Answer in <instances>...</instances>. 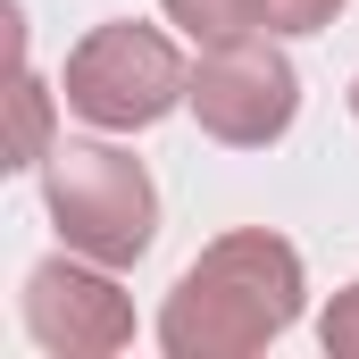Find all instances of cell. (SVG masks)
Wrapping results in <instances>:
<instances>
[{"instance_id":"obj_7","label":"cell","mask_w":359,"mask_h":359,"mask_svg":"<svg viewBox=\"0 0 359 359\" xmlns=\"http://www.w3.org/2000/svg\"><path fill=\"white\" fill-rule=\"evenodd\" d=\"M42 126H50L42 84H34V76H17V142H8V168H34V159H50V151H42Z\"/></svg>"},{"instance_id":"obj_10","label":"cell","mask_w":359,"mask_h":359,"mask_svg":"<svg viewBox=\"0 0 359 359\" xmlns=\"http://www.w3.org/2000/svg\"><path fill=\"white\" fill-rule=\"evenodd\" d=\"M351 117H359V84H351Z\"/></svg>"},{"instance_id":"obj_2","label":"cell","mask_w":359,"mask_h":359,"mask_svg":"<svg viewBox=\"0 0 359 359\" xmlns=\"http://www.w3.org/2000/svg\"><path fill=\"white\" fill-rule=\"evenodd\" d=\"M42 201L67 234V251H84L100 268H126L151 251V226H159V192L142 176V159L109 151V142H59L42 159Z\"/></svg>"},{"instance_id":"obj_4","label":"cell","mask_w":359,"mask_h":359,"mask_svg":"<svg viewBox=\"0 0 359 359\" xmlns=\"http://www.w3.org/2000/svg\"><path fill=\"white\" fill-rule=\"evenodd\" d=\"M292 109H301V76H292V59H284L276 42H251V34L209 42V59H201V76H192V117H201V134H217V142H234V151H259V142H276V134L292 126Z\"/></svg>"},{"instance_id":"obj_1","label":"cell","mask_w":359,"mask_h":359,"mask_svg":"<svg viewBox=\"0 0 359 359\" xmlns=\"http://www.w3.org/2000/svg\"><path fill=\"white\" fill-rule=\"evenodd\" d=\"M301 318V251L284 234H217L176 276L159 343L176 359H251Z\"/></svg>"},{"instance_id":"obj_8","label":"cell","mask_w":359,"mask_h":359,"mask_svg":"<svg viewBox=\"0 0 359 359\" xmlns=\"http://www.w3.org/2000/svg\"><path fill=\"white\" fill-rule=\"evenodd\" d=\"M334 8L343 0H251V25H268V34H318V25H334Z\"/></svg>"},{"instance_id":"obj_9","label":"cell","mask_w":359,"mask_h":359,"mask_svg":"<svg viewBox=\"0 0 359 359\" xmlns=\"http://www.w3.org/2000/svg\"><path fill=\"white\" fill-rule=\"evenodd\" d=\"M326 351H334V359H359V284L334 292V309H326Z\"/></svg>"},{"instance_id":"obj_5","label":"cell","mask_w":359,"mask_h":359,"mask_svg":"<svg viewBox=\"0 0 359 359\" xmlns=\"http://www.w3.org/2000/svg\"><path fill=\"white\" fill-rule=\"evenodd\" d=\"M100 268V259H92ZM76 268V259H42L25 276V326L42 351H67V359H100V351H126L134 343V309L109 276Z\"/></svg>"},{"instance_id":"obj_3","label":"cell","mask_w":359,"mask_h":359,"mask_svg":"<svg viewBox=\"0 0 359 359\" xmlns=\"http://www.w3.org/2000/svg\"><path fill=\"white\" fill-rule=\"evenodd\" d=\"M176 100H192V76L159 25H92L67 50V109L109 134L159 126Z\"/></svg>"},{"instance_id":"obj_6","label":"cell","mask_w":359,"mask_h":359,"mask_svg":"<svg viewBox=\"0 0 359 359\" xmlns=\"http://www.w3.org/2000/svg\"><path fill=\"white\" fill-rule=\"evenodd\" d=\"M168 17H176L192 42H234V34H251V0H168Z\"/></svg>"}]
</instances>
